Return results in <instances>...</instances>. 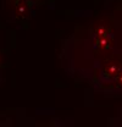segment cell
<instances>
[{
	"label": "cell",
	"mask_w": 122,
	"mask_h": 127,
	"mask_svg": "<svg viewBox=\"0 0 122 127\" xmlns=\"http://www.w3.org/2000/svg\"><path fill=\"white\" fill-rule=\"evenodd\" d=\"M14 14L20 20L28 17L30 14V1H23V0H20V1L15 2Z\"/></svg>",
	"instance_id": "3"
},
{
	"label": "cell",
	"mask_w": 122,
	"mask_h": 127,
	"mask_svg": "<svg viewBox=\"0 0 122 127\" xmlns=\"http://www.w3.org/2000/svg\"><path fill=\"white\" fill-rule=\"evenodd\" d=\"M93 42L95 47L101 50L110 49L114 45V33L107 26L100 25L93 31Z\"/></svg>",
	"instance_id": "1"
},
{
	"label": "cell",
	"mask_w": 122,
	"mask_h": 127,
	"mask_svg": "<svg viewBox=\"0 0 122 127\" xmlns=\"http://www.w3.org/2000/svg\"><path fill=\"white\" fill-rule=\"evenodd\" d=\"M122 70V67L120 66V64L116 63V61H110L107 63L104 68H103V72H101V78L106 79V81H111V79H115L117 77V75L120 73V71Z\"/></svg>",
	"instance_id": "2"
},
{
	"label": "cell",
	"mask_w": 122,
	"mask_h": 127,
	"mask_svg": "<svg viewBox=\"0 0 122 127\" xmlns=\"http://www.w3.org/2000/svg\"><path fill=\"white\" fill-rule=\"evenodd\" d=\"M115 81H116V82H117L119 84H121V86H122V70L120 71V73L117 75V77L115 78Z\"/></svg>",
	"instance_id": "4"
}]
</instances>
